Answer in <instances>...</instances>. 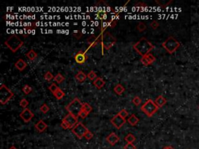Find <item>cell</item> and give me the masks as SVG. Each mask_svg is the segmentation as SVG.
I'll use <instances>...</instances> for the list:
<instances>
[{"instance_id": "cell-30", "label": "cell", "mask_w": 199, "mask_h": 149, "mask_svg": "<svg viewBox=\"0 0 199 149\" xmlns=\"http://www.w3.org/2000/svg\"><path fill=\"white\" fill-rule=\"evenodd\" d=\"M54 79H55V81H56V82H57V83L61 84L62 82H63V81H65V78L63 76L62 74H61V73H58V74H56L55 76Z\"/></svg>"}, {"instance_id": "cell-29", "label": "cell", "mask_w": 199, "mask_h": 149, "mask_svg": "<svg viewBox=\"0 0 199 149\" xmlns=\"http://www.w3.org/2000/svg\"><path fill=\"white\" fill-rule=\"evenodd\" d=\"M82 109L84 110L85 112H86L88 114H90L91 112H92V110H93V108H92V107H91L90 105L89 104V103H87V102H83V108H82Z\"/></svg>"}, {"instance_id": "cell-4", "label": "cell", "mask_w": 199, "mask_h": 149, "mask_svg": "<svg viewBox=\"0 0 199 149\" xmlns=\"http://www.w3.org/2000/svg\"><path fill=\"white\" fill-rule=\"evenodd\" d=\"M82 108H83V102L80 101L79 98H75L74 100H72V101H71L65 107V109L67 110L69 113L72 114L78 117H79V113L81 112Z\"/></svg>"}, {"instance_id": "cell-16", "label": "cell", "mask_w": 199, "mask_h": 149, "mask_svg": "<svg viewBox=\"0 0 199 149\" xmlns=\"http://www.w3.org/2000/svg\"><path fill=\"white\" fill-rule=\"evenodd\" d=\"M34 127L35 129L37 130V131H38L39 133H42L44 132V130L48 128V124H47L43 120H40L35 124Z\"/></svg>"}, {"instance_id": "cell-37", "label": "cell", "mask_w": 199, "mask_h": 149, "mask_svg": "<svg viewBox=\"0 0 199 149\" xmlns=\"http://www.w3.org/2000/svg\"><path fill=\"white\" fill-rule=\"evenodd\" d=\"M54 78H55V76H54L53 74H52V73H51V72H47L44 75V79H45V80H47V81H50L51 80H52Z\"/></svg>"}, {"instance_id": "cell-14", "label": "cell", "mask_w": 199, "mask_h": 149, "mask_svg": "<svg viewBox=\"0 0 199 149\" xmlns=\"http://www.w3.org/2000/svg\"><path fill=\"white\" fill-rule=\"evenodd\" d=\"M119 140H120L119 137H118V135L116 134L114 132L111 133V134L106 137V141L108 142L109 144H111V146H114V145L119 141Z\"/></svg>"}, {"instance_id": "cell-6", "label": "cell", "mask_w": 199, "mask_h": 149, "mask_svg": "<svg viewBox=\"0 0 199 149\" xmlns=\"http://www.w3.org/2000/svg\"><path fill=\"white\" fill-rule=\"evenodd\" d=\"M158 109H159V107L155 103V101H153L150 99L146 100V102L141 107L142 111L149 117L153 116L158 111Z\"/></svg>"}, {"instance_id": "cell-39", "label": "cell", "mask_w": 199, "mask_h": 149, "mask_svg": "<svg viewBox=\"0 0 199 149\" xmlns=\"http://www.w3.org/2000/svg\"><path fill=\"white\" fill-rule=\"evenodd\" d=\"M58 88H59V87H58L57 85H56L55 83H52V84H51V86H49L48 87V89L50 91H51V93H55L56 92V91L58 90Z\"/></svg>"}, {"instance_id": "cell-20", "label": "cell", "mask_w": 199, "mask_h": 149, "mask_svg": "<svg viewBox=\"0 0 199 149\" xmlns=\"http://www.w3.org/2000/svg\"><path fill=\"white\" fill-rule=\"evenodd\" d=\"M128 123H129L131 126H135L137 123L139 122V117L135 115V114H132L129 116V118H128Z\"/></svg>"}, {"instance_id": "cell-13", "label": "cell", "mask_w": 199, "mask_h": 149, "mask_svg": "<svg viewBox=\"0 0 199 149\" xmlns=\"http://www.w3.org/2000/svg\"><path fill=\"white\" fill-rule=\"evenodd\" d=\"M74 59L77 64L83 65V64H84V63L86 62V60L88 59V56L86 55V51H79L75 54Z\"/></svg>"}, {"instance_id": "cell-42", "label": "cell", "mask_w": 199, "mask_h": 149, "mask_svg": "<svg viewBox=\"0 0 199 149\" xmlns=\"http://www.w3.org/2000/svg\"><path fill=\"white\" fill-rule=\"evenodd\" d=\"M108 25H109V27L114 28L116 26V25H117V19H112V18H111V19H109Z\"/></svg>"}, {"instance_id": "cell-21", "label": "cell", "mask_w": 199, "mask_h": 149, "mask_svg": "<svg viewBox=\"0 0 199 149\" xmlns=\"http://www.w3.org/2000/svg\"><path fill=\"white\" fill-rule=\"evenodd\" d=\"M75 78L79 82H83L86 79V78H87V74H85L83 71H79L76 73V74Z\"/></svg>"}, {"instance_id": "cell-33", "label": "cell", "mask_w": 199, "mask_h": 149, "mask_svg": "<svg viewBox=\"0 0 199 149\" xmlns=\"http://www.w3.org/2000/svg\"><path fill=\"white\" fill-rule=\"evenodd\" d=\"M83 33H84L82 32L81 30H74L73 33H72V35H73V37H74L76 39L79 40V39H81L82 37H83Z\"/></svg>"}, {"instance_id": "cell-28", "label": "cell", "mask_w": 199, "mask_h": 149, "mask_svg": "<svg viewBox=\"0 0 199 149\" xmlns=\"http://www.w3.org/2000/svg\"><path fill=\"white\" fill-rule=\"evenodd\" d=\"M108 20H101V23H100V33H104V32H106L107 28L108 27Z\"/></svg>"}, {"instance_id": "cell-26", "label": "cell", "mask_w": 199, "mask_h": 149, "mask_svg": "<svg viewBox=\"0 0 199 149\" xmlns=\"http://www.w3.org/2000/svg\"><path fill=\"white\" fill-rule=\"evenodd\" d=\"M171 2L172 0H169V1H165V0H156V3H157L160 7L168 6Z\"/></svg>"}, {"instance_id": "cell-23", "label": "cell", "mask_w": 199, "mask_h": 149, "mask_svg": "<svg viewBox=\"0 0 199 149\" xmlns=\"http://www.w3.org/2000/svg\"><path fill=\"white\" fill-rule=\"evenodd\" d=\"M125 88L121 85V84H118V85H116V86H114V93H115L117 95H121V94L125 92Z\"/></svg>"}, {"instance_id": "cell-5", "label": "cell", "mask_w": 199, "mask_h": 149, "mask_svg": "<svg viewBox=\"0 0 199 149\" xmlns=\"http://www.w3.org/2000/svg\"><path fill=\"white\" fill-rule=\"evenodd\" d=\"M162 47L169 54H174L181 47V43L174 37H169L162 44Z\"/></svg>"}, {"instance_id": "cell-3", "label": "cell", "mask_w": 199, "mask_h": 149, "mask_svg": "<svg viewBox=\"0 0 199 149\" xmlns=\"http://www.w3.org/2000/svg\"><path fill=\"white\" fill-rule=\"evenodd\" d=\"M101 34L102 37L100 44L102 47V54H104V51H108L116 44L117 39L109 31H106Z\"/></svg>"}, {"instance_id": "cell-36", "label": "cell", "mask_w": 199, "mask_h": 149, "mask_svg": "<svg viewBox=\"0 0 199 149\" xmlns=\"http://www.w3.org/2000/svg\"><path fill=\"white\" fill-rule=\"evenodd\" d=\"M87 78H88L90 80L93 81L97 78V73H96L94 71H90V72L87 74Z\"/></svg>"}, {"instance_id": "cell-32", "label": "cell", "mask_w": 199, "mask_h": 149, "mask_svg": "<svg viewBox=\"0 0 199 149\" xmlns=\"http://www.w3.org/2000/svg\"><path fill=\"white\" fill-rule=\"evenodd\" d=\"M32 87L30 86H29V85H27V84H26L25 86H23V88H22V91L23 92V93L25 94V95H28V94H30L31 92H32Z\"/></svg>"}, {"instance_id": "cell-1", "label": "cell", "mask_w": 199, "mask_h": 149, "mask_svg": "<svg viewBox=\"0 0 199 149\" xmlns=\"http://www.w3.org/2000/svg\"><path fill=\"white\" fill-rule=\"evenodd\" d=\"M154 47L155 46L145 37H142L139 41H137L133 45V49L142 57H144L150 53Z\"/></svg>"}, {"instance_id": "cell-35", "label": "cell", "mask_w": 199, "mask_h": 149, "mask_svg": "<svg viewBox=\"0 0 199 149\" xmlns=\"http://www.w3.org/2000/svg\"><path fill=\"white\" fill-rule=\"evenodd\" d=\"M28 105H29V101H28L27 99H25V98L21 99V100L20 101V106L23 109H26V108H27Z\"/></svg>"}, {"instance_id": "cell-8", "label": "cell", "mask_w": 199, "mask_h": 149, "mask_svg": "<svg viewBox=\"0 0 199 149\" xmlns=\"http://www.w3.org/2000/svg\"><path fill=\"white\" fill-rule=\"evenodd\" d=\"M88 130V128L86 127V126L81 122H79L74 127L71 129V131H72V134H75V136L78 139H82L83 137H84V136H85V134H86Z\"/></svg>"}, {"instance_id": "cell-43", "label": "cell", "mask_w": 199, "mask_h": 149, "mask_svg": "<svg viewBox=\"0 0 199 149\" xmlns=\"http://www.w3.org/2000/svg\"><path fill=\"white\" fill-rule=\"evenodd\" d=\"M84 137H85V138H86V139L87 140V141H90V140H91L93 137V134L92 132H91L90 130H89L88 131L86 132V134H85Z\"/></svg>"}, {"instance_id": "cell-27", "label": "cell", "mask_w": 199, "mask_h": 149, "mask_svg": "<svg viewBox=\"0 0 199 149\" xmlns=\"http://www.w3.org/2000/svg\"><path fill=\"white\" fill-rule=\"evenodd\" d=\"M146 28H147V26H146V24L145 23H143V22H139L138 24H137L136 26V29L137 30L139 31V32L142 33V32H144L145 30H146Z\"/></svg>"}, {"instance_id": "cell-10", "label": "cell", "mask_w": 199, "mask_h": 149, "mask_svg": "<svg viewBox=\"0 0 199 149\" xmlns=\"http://www.w3.org/2000/svg\"><path fill=\"white\" fill-rule=\"evenodd\" d=\"M62 120H64L65 123H67L69 129H72L76 125L78 122V116H76L72 114L68 113L66 116L63 118Z\"/></svg>"}, {"instance_id": "cell-18", "label": "cell", "mask_w": 199, "mask_h": 149, "mask_svg": "<svg viewBox=\"0 0 199 149\" xmlns=\"http://www.w3.org/2000/svg\"><path fill=\"white\" fill-rule=\"evenodd\" d=\"M135 6L136 8L137 11L139 12H146L148 9V6L146 3L143 2H138L135 3Z\"/></svg>"}, {"instance_id": "cell-17", "label": "cell", "mask_w": 199, "mask_h": 149, "mask_svg": "<svg viewBox=\"0 0 199 149\" xmlns=\"http://www.w3.org/2000/svg\"><path fill=\"white\" fill-rule=\"evenodd\" d=\"M93 82L94 86H95L97 89H100V88H103L104 86V85H105V83H106V81H104V79L101 78V77H97Z\"/></svg>"}, {"instance_id": "cell-12", "label": "cell", "mask_w": 199, "mask_h": 149, "mask_svg": "<svg viewBox=\"0 0 199 149\" xmlns=\"http://www.w3.org/2000/svg\"><path fill=\"white\" fill-rule=\"evenodd\" d=\"M34 113L31 112V110H30V109H28V108L23 109V111L20 113V117L25 123L30 122V121L34 118Z\"/></svg>"}, {"instance_id": "cell-19", "label": "cell", "mask_w": 199, "mask_h": 149, "mask_svg": "<svg viewBox=\"0 0 199 149\" xmlns=\"http://www.w3.org/2000/svg\"><path fill=\"white\" fill-rule=\"evenodd\" d=\"M167 99L165 97H163V95H159L155 100V103L159 108H161V107H163V106L167 103Z\"/></svg>"}, {"instance_id": "cell-45", "label": "cell", "mask_w": 199, "mask_h": 149, "mask_svg": "<svg viewBox=\"0 0 199 149\" xmlns=\"http://www.w3.org/2000/svg\"><path fill=\"white\" fill-rule=\"evenodd\" d=\"M150 26L153 28V30H156V29H157V28L160 26V23H158L157 21L154 20V21H153L152 23H151Z\"/></svg>"}, {"instance_id": "cell-11", "label": "cell", "mask_w": 199, "mask_h": 149, "mask_svg": "<svg viewBox=\"0 0 199 149\" xmlns=\"http://www.w3.org/2000/svg\"><path fill=\"white\" fill-rule=\"evenodd\" d=\"M101 37L102 34L99 35V36H96L94 34L90 35V37L87 38L86 41H87V44H89L90 47H97L99 44H101Z\"/></svg>"}, {"instance_id": "cell-34", "label": "cell", "mask_w": 199, "mask_h": 149, "mask_svg": "<svg viewBox=\"0 0 199 149\" xmlns=\"http://www.w3.org/2000/svg\"><path fill=\"white\" fill-rule=\"evenodd\" d=\"M125 140L128 142V143H133V142L136 140V138H135L134 134H128L126 135V137H125Z\"/></svg>"}, {"instance_id": "cell-49", "label": "cell", "mask_w": 199, "mask_h": 149, "mask_svg": "<svg viewBox=\"0 0 199 149\" xmlns=\"http://www.w3.org/2000/svg\"><path fill=\"white\" fill-rule=\"evenodd\" d=\"M9 149H17V148H16V147L14 146V145H13V146H11V147H10V148H9Z\"/></svg>"}, {"instance_id": "cell-44", "label": "cell", "mask_w": 199, "mask_h": 149, "mask_svg": "<svg viewBox=\"0 0 199 149\" xmlns=\"http://www.w3.org/2000/svg\"><path fill=\"white\" fill-rule=\"evenodd\" d=\"M124 149H136V147L133 143H127L124 147Z\"/></svg>"}, {"instance_id": "cell-9", "label": "cell", "mask_w": 199, "mask_h": 149, "mask_svg": "<svg viewBox=\"0 0 199 149\" xmlns=\"http://www.w3.org/2000/svg\"><path fill=\"white\" fill-rule=\"evenodd\" d=\"M110 121H111V123H112L117 129H121L123 126L125 125V123H126V120H125V118H123L122 116H121L118 113L114 115V116L111 119V120Z\"/></svg>"}, {"instance_id": "cell-47", "label": "cell", "mask_w": 199, "mask_h": 149, "mask_svg": "<svg viewBox=\"0 0 199 149\" xmlns=\"http://www.w3.org/2000/svg\"><path fill=\"white\" fill-rule=\"evenodd\" d=\"M89 114L86 113V112H85L84 110H83L82 109L81 110V112L79 113V117H81L82 119H85L86 117V116H88Z\"/></svg>"}, {"instance_id": "cell-7", "label": "cell", "mask_w": 199, "mask_h": 149, "mask_svg": "<svg viewBox=\"0 0 199 149\" xmlns=\"http://www.w3.org/2000/svg\"><path fill=\"white\" fill-rule=\"evenodd\" d=\"M13 93L7 87L6 85L2 84L0 86V102L1 104L5 105L13 97Z\"/></svg>"}, {"instance_id": "cell-31", "label": "cell", "mask_w": 199, "mask_h": 149, "mask_svg": "<svg viewBox=\"0 0 199 149\" xmlns=\"http://www.w3.org/2000/svg\"><path fill=\"white\" fill-rule=\"evenodd\" d=\"M145 57H146V60L148 61V62L149 63V65H152V64H153V63L156 61V57L153 55V54H152L151 53L148 54H146Z\"/></svg>"}, {"instance_id": "cell-40", "label": "cell", "mask_w": 199, "mask_h": 149, "mask_svg": "<svg viewBox=\"0 0 199 149\" xmlns=\"http://www.w3.org/2000/svg\"><path fill=\"white\" fill-rule=\"evenodd\" d=\"M118 114H119L121 116H122L123 118H125V119L127 118L128 116V112L125 109H121L120 111L118 112Z\"/></svg>"}, {"instance_id": "cell-22", "label": "cell", "mask_w": 199, "mask_h": 149, "mask_svg": "<svg viewBox=\"0 0 199 149\" xmlns=\"http://www.w3.org/2000/svg\"><path fill=\"white\" fill-rule=\"evenodd\" d=\"M26 57H27L29 60L31 61H34L37 58V53L34 51V50L31 49V50H30V51H28L27 53L26 54Z\"/></svg>"}, {"instance_id": "cell-46", "label": "cell", "mask_w": 199, "mask_h": 149, "mask_svg": "<svg viewBox=\"0 0 199 149\" xmlns=\"http://www.w3.org/2000/svg\"><path fill=\"white\" fill-rule=\"evenodd\" d=\"M140 61H141L142 64L144 66H149V63L148 62V61L146 60V58L145 56H144V57H142L141 60Z\"/></svg>"}, {"instance_id": "cell-38", "label": "cell", "mask_w": 199, "mask_h": 149, "mask_svg": "<svg viewBox=\"0 0 199 149\" xmlns=\"http://www.w3.org/2000/svg\"><path fill=\"white\" fill-rule=\"evenodd\" d=\"M49 109H50V108H49V107L46 104V103L42 104L41 106V107H40V110H41V112H42L43 113H47L49 111Z\"/></svg>"}, {"instance_id": "cell-25", "label": "cell", "mask_w": 199, "mask_h": 149, "mask_svg": "<svg viewBox=\"0 0 199 149\" xmlns=\"http://www.w3.org/2000/svg\"><path fill=\"white\" fill-rule=\"evenodd\" d=\"M53 95H54V96L57 99V100H62V99L65 96V93H64V92H63L60 88H59L58 90L56 91L55 93H54Z\"/></svg>"}, {"instance_id": "cell-50", "label": "cell", "mask_w": 199, "mask_h": 149, "mask_svg": "<svg viewBox=\"0 0 199 149\" xmlns=\"http://www.w3.org/2000/svg\"><path fill=\"white\" fill-rule=\"evenodd\" d=\"M198 109H199V107H198Z\"/></svg>"}, {"instance_id": "cell-24", "label": "cell", "mask_w": 199, "mask_h": 149, "mask_svg": "<svg viewBox=\"0 0 199 149\" xmlns=\"http://www.w3.org/2000/svg\"><path fill=\"white\" fill-rule=\"evenodd\" d=\"M35 24H36L35 23H32L30 26H26V27L24 28V32L26 33V35L24 37H27L28 34H30V33L35 30V28H36V25H35Z\"/></svg>"}, {"instance_id": "cell-15", "label": "cell", "mask_w": 199, "mask_h": 149, "mask_svg": "<svg viewBox=\"0 0 199 149\" xmlns=\"http://www.w3.org/2000/svg\"><path fill=\"white\" fill-rule=\"evenodd\" d=\"M14 66L16 68V69L20 71V72H22L23 70L25 69L27 67V63L25 61L22 59V58H20L19 60H17L14 64Z\"/></svg>"}, {"instance_id": "cell-48", "label": "cell", "mask_w": 199, "mask_h": 149, "mask_svg": "<svg viewBox=\"0 0 199 149\" xmlns=\"http://www.w3.org/2000/svg\"><path fill=\"white\" fill-rule=\"evenodd\" d=\"M163 149H174V148L171 146H167V147H165V148H163Z\"/></svg>"}, {"instance_id": "cell-41", "label": "cell", "mask_w": 199, "mask_h": 149, "mask_svg": "<svg viewBox=\"0 0 199 149\" xmlns=\"http://www.w3.org/2000/svg\"><path fill=\"white\" fill-rule=\"evenodd\" d=\"M132 102L134 103L135 106H139V105L141 104L142 103V100L141 98L139 97V96H135L134 98H133V100H132Z\"/></svg>"}, {"instance_id": "cell-2", "label": "cell", "mask_w": 199, "mask_h": 149, "mask_svg": "<svg viewBox=\"0 0 199 149\" xmlns=\"http://www.w3.org/2000/svg\"><path fill=\"white\" fill-rule=\"evenodd\" d=\"M4 44L13 53H16L19 49L23 47V41L19 37V36L13 34L8 37L5 40Z\"/></svg>"}]
</instances>
